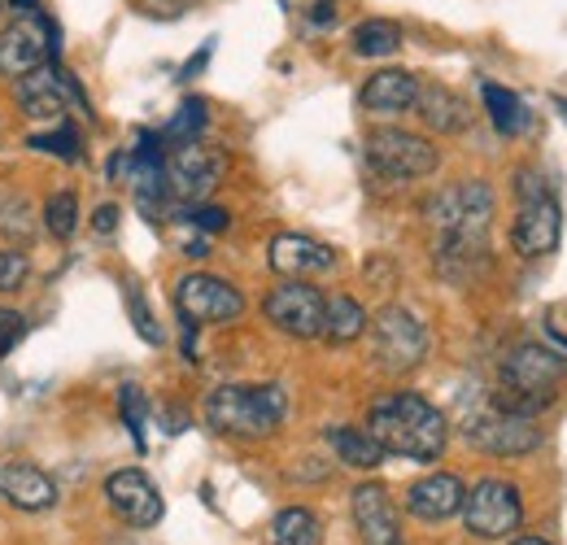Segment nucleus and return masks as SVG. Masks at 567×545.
<instances>
[{"label": "nucleus", "instance_id": "bb28decb", "mask_svg": "<svg viewBox=\"0 0 567 545\" xmlns=\"http://www.w3.org/2000/svg\"><path fill=\"white\" fill-rule=\"evenodd\" d=\"M0 236L4 240H18V245H31L35 240V214L22 193L13 188H0Z\"/></svg>", "mask_w": 567, "mask_h": 545}, {"label": "nucleus", "instance_id": "4c0bfd02", "mask_svg": "<svg viewBox=\"0 0 567 545\" xmlns=\"http://www.w3.org/2000/svg\"><path fill=\"white\" fill-rule=\"evenodd\" d=\"M210 53H214V44H206V49H202V53H197V58H188V66L179 70V74H184V79H193V74H202V66H206V62H210Z\"/></svg>", "mask_w": 567, "mask_h": 545}, {"label": "nucleus", "instance_id": "58836bf2", "mask_svg": "<svg viewBox=\"0 0 567 545\" xmlns=\"http://www.w3.org/2000/svg\"><path fill=\"white\" fill-rule=\"evenodd\" d=\"M184 254H193V258H206V254H210V240H206V236H197V240H188V245H184Z\"/></svg>", "mask_w": 567, "mask_h": 545}, {"label": "nucleus", "instance_id": "1a4fd4ad", "mask_svg": "<svg viewBox=\"0 0 567 545\" xmlns=\"http://www.w3.org/2000/svg\"><path fill=\"white\" fill-rule=\"evenodd\" d=\"M463 520H467V533L472 537H511L519 524H524V502H519V489L506 484V480H481L467 497H463Z\"/></svg>", "mask_w": 567, "mask_h": 545}, {"label": "nucleus", "instance_id": "79ce46f5", "mask_svg": "<svg viewBox=\"0 0 567 545\" xmlns=\"http://www.w3.org/2000/svg\"><path fill=\"white\" fill-rule=\"evenodd\" d=\"M0 4H4V0H0Z\"/></svg>", "mask_w": 567, "mask_h": 545}, {"label": "nucleus", "instance_id": "aec40b11", "mask_svg": "<svg viewBox=\"0 0 567 545\" xmlns=\"http://www.w3.org/2000/svg\"><path fill=\"white\" fill-rule=\"evenodd\" d=\"M420 101V79L411 70H380L362 83V110L371 114H406Z\"/></svg>", "mask_w": 567, "mask_h": 545}, {"label": "nucleus", "instance_id": "9b49d317", "mask_svg": "<svg viewBox=\"0 0 567 545\" xmlns=\"http://www.w3.org/2000/svg\"><path fill=\"white\" fill-rule=\"evenodd\" d=\"M175 306H179L184 323H231L245 315L240 288H231L227 279L206 271H188L175 284Z\"/></svg>", "mask_w": 567, "mask_h": 545}, {"label": "nucleus", "instance_id": "2eb2a0df", "mask_svg": "<svg viewBox=\"0 0 567 545\" xmlns=\"http://www.w3.org/2000/svg\"><path fill=\"white\" fill-rule=\"evenodd\" d=\"M354 524L367 545H406L402 542V520H398V506L393 497L384 493V484H358L354 489Z\"/></svg>", "mask_w": 567, "mask_h": 545}, {"label": "nucleus", "instance_id": "4be33fe9", "mask_svg": "<svg viewBox=\"0 0 567 545\" xmlns=\"http://www.w3.org/2000/svg\"><path fill=\"white\" fill-rule=\"evenodd\" d=\"M362 332H367V310L358 306L354 297H346V292L328 297V306H323V332L319 337L332 345H350Z\"/></svg>", "mask_w": 567, "mask_h": 545}, {"label": "nucleus", "instance_id": "6e6552de", "mask_svg": "<svg viewBox=\"0 0 567 545\" xmlns=\"http://www.w3.org/2000/svg\"><path fill=\"white\" fill-rule=\"evenodd\" d=\"M463 436H467L472 450L494 454V459H524V454H533V450L542 445V432L533 428V419L511 414V410H497V407L472 414V419L463 423Z\"/></svg>", "mask_w": 567, "mask_h": 545}, {"label": "nucleus", "instance_id": "72a5a7b5", "mask_svg": "<svg viewBox=\"0 0 567 545\" xmlns=\"http://www.w3.org/2000/svg\"><path fill=\"white\" fill-rule=\"evenodd\" d=\"M27 337V319H22V310H9V306H0V358L13 349V345Z\"/></svg>", "mask_w": 567, "mask_h": 545}, {"label": "nucleus", "instance_id": "412c9836", "mask_svg": "<svg viewBox=\"0 0 567 545\" xmlns=\"http://www.w3.org/2000/svg\"><path fill=\"white\" fill-rule=\"evenodd\" d=\"M420 114H424V123L432 132H441V136H454V132H467V105L450 92V88H441V83H432V88H420Z\"/></svg>", "mask_w": 567, "mask_h": 545}, {"label": "nucleus", "instance_id": "ddd939ff", "mask_svg": "<svg viewBox=\"0 0 567 545\" xmlns=\"http://www.w3.org/2000/svg\"><path fill=\"white\" fill-rule=\"evenodd\" d=\"M49 18L44 13H27L13 27L0 31V74L4 79H22L31 70L49 62V53L58 49V35H49Z\"/></svg>", "mask_w": 567, "mask_h": 545}, {"label": "nucleus", "instance_id": "473e14b6", "mask_svg": "<svg viewBox=\"0 0 567 545\" xmlns=\"http://www.w3.org/2000/svg\"><path fill=\"white\" fill-rule=\"evenodd\" d=\"M27 275H31L27 254H18V249H0V292L22 288V284H27Z\"/></svg>", "mask_w": 567, "mask_h": 545}, {"label": "nucleus", "instance_id": "393cba45", "mask_svg": "<svg viewBox=\"0 0 567 545\" xmlns=\"http://www.w3.org/2000/svg\"><path fill=\"white\" fill-rule=\"evenodd\" d=\"M271 542L276 545H319L323 542V524L310 506H288L271 524Z\"/></svg>", "mask_w": 567, "mask_h": 545}, {"label": "nucleus", "instance_id": "423d86ee", "mask_svg": "<svg viewBox=\"0 0 567 545\" xmlns=\"http://www.w3.org/2000/svg\"><path fill=\"white\" fill-rule=\"evenodd\" d=\"M371 358L389 371V376H406L415 371L427 358V332L424 323L402 310V306H389L371 319Z\"/></svg>", "mask_w": 567, "mask_h": 545}, {"label": "nucleus", "instance_id": "0eeeda50", "mask_svg": "<svg viewBox=\"0 0 567 545\" xmlns=\"http://www.w3.org/2000/svg\"><path fill=\"white\" fill-rule=\"evenodd\" d=\"M367 166L389 179H424L441 166V153L432 140L415 136V132L380 127L367 136Z\"/></svg>", "mask_w": 567, "mask_h": 545}, {"label": "nucleus", "instance_id": "39448f33", "mask_svg": "<svg viewBox=\"0 0 567 545\" xmlns=\"http://www.w3.org/2000/svg\"><path fill=\"white\" fill-rule=\"evenodd\" d=\"M515 193H519V214L511 227V245L519 258H546L559 245L564 232V209L550 197L546 179L537 171H519L515 175Z\"/></svg>", "mask_w": 567, "mask_h": 545}, {"label": "nucleus", "instance_id": "2f4dec72", "mask_svg": "<svg viewBox=\"0 0 567 545\" xmlns=\"http://www.w3.org/2000/svg\"><path fill=\"white\" fill-rule=\"evenodd\" d=\"M118 407H123V419H127V432H132V441H136V450H144V393L136 384H123V393H118Z\"/></svg>", "mask_w": 567, "mask_h": 545}, {"label": "nucleus", "instance_id": "f03ea898", "mask_svg": "<svg viewBox=\"0 0 567 545\" xmlns=\"http://www.w3.org/2000/svg\"><path fill=\"white\" fill-rule=\"evenodd\" d=\"M367 432L380 441L384 454L415 459V463H436L445 454V414L420 393H389L367 410Z\"/></svg>", "mask_w": 567, "mask_h": 545}, {"label": "nucleus", "instance_id": "6ab92c4d", "mask_svg": "<svg viewBox=\"0 0 567 545\" xmlns=\"http://www.w3.org/2000/svg\"><path fill=\"white\" fill-rule=\"evenodd\" d=\"M463 497H467L463 480L450 476V472H441V476L415 480V484H411V493H406V506H411V515H415V520L436 524V520L458 515V511H463Z\"/></svg>", "mask_w": 567, "mask_h": 545}, {"label": "nucleus", "instance_id": "c756f323", "mask_svg": "<svg viewBox=\"0 0 567 545\" xmlns=\"http://www.w3.org/2000/svg\"><path fill=\"white\" fill-rule=\"evenodd\" d=\"M123 297H127V310H132V328L141 332V341L162 345V328L153 323V315H148V301H144L141 288H136V284H123Z\"/></svg>", "mask_w": 567, "mask_h": 545}, {"label": "nucleus", "instance_id": "a19ab883", "mask_svg": "<svg viewBox=\"0 0 567 545\" xmlns=\"http://www.w3.org/2000/svg\"><path fill=\"white\" fill-rule=\"evenodd\" d=\"M511 545H550V542H542V537H519V542H511Z\"/></svg>", "mask_w": 567, "mask_h": 545}, {"label": "nucleus", "instance_id": "9d476101", "mask_svg": "<svg viewBox=\"0 0 567 545\" xmlns=\"http://www.w3.org/2000/svg\"><path fill=\"white\" fill-rule=\"evenodd\" d=\"M227 157L210 148L206 140H188V144H171L166 153V188L179 202H206L218 179H223Z\"/></svg>", "mask_w": 567, "mask_h": 545}, {"label": "nucleus", "instance_id": "a878e982", "mask_svg": "<svg viewBox=\"0 0 567 545\" xmlns=\"http://www.w3.org/2000/svg\"><path fill=\"white\" fill-rule=\"evenodd\" d=\"M402 49V27L389 18H367L354 27V53L358 58H393Z\"/></svg>", "mask_w": 567, "mask_h": 545}, {"label": "nucleus", "instance_id": "ea45409f", "mask_svg": "<svg viewBox=\"0 0 567 545\" xmlns=\"http://www.w3.org/2000/svg\"><path fill=\"white\" fill-rule=\"evenodd\" d=\"M4 4H13V9H22V13H40V0H4Z\"/></svg>", "mask_w": 567, "mask_h": 545}, {"label": "nucleus", "instance_id": "f704fd0d", "mask_svg": "<svg viewBox=\"0 0 567 545\" xmlns=\"http://www.w3.org/2000/svg\"><path fill=\"white\" fill-rule=\"evenodd\" d=\"M188 223H197L202 232H223V227L231 223V214L218 209V205H193V209H188Z\"/></svg>", "mask_w": 567, "mask_h": 545}, {"label": "nucleus", "instance_id": "4468645a", "mask_svg": "<svg viewBox=\"0 0 567 545\" xmlns=\"http://www.w3.org/2000/svg\"><path fill=\"white\" fill-rule=\"evenodd\" d=\"M105 502L114 506V515L123 520V524H132V528H153V524H162V493H157V484L144 476L141 467H123V472H114V476L105 480Z\"/></svg>", "mask_w": 567, "mask_h": 545}, {"label": "nucleus", "instance_id": "f257e3e1", "mask_svg": "<svg viewBox=\"0 0 567 545\" xmlns=\"http://www.w3.org/2000/svg\"><path fill=\"white\" fill-rule=\"evenodd\" d=\"M427 218L436 227V271L445 279L467 284L481 267H489V184H454L436 193L427 202Z\"/></svg>", "mask_w": 567, "mask_h": 545}, {"label": "nucleus", "instance_id": "a211bd4d", "mask_svg": "<svg viewBox=\"0 0 567 545\" xmlns=\"http://www.w3.org/2000/svg\"><path fill=\"white\" fill-rule=\"evenodd\" d=\"M0 497L18 511H49L58 502V480L31 463H4L0 467Z\"/></svg>", "mask_w": 567, "mask_h": 545}, {"label": "nucleus", "instance_id": "7ed1b4c3", "mask_svg": "<svg viewBox=\"0 0 567 545\" xmlns=\"http://www.w3.org/2000/svg\"><path fill=\"white\" fill-rule=\"evenodd\" d=\"M567 384V362L546 349V345H515L497 371V393H494V407L497 410H511V414H542L550 407Z\"/></svg>", "mask_w": 567, "mask_h": 545}, {"label": "nucleus", "instance_id": "f3484780", "mask_svg": "<svg viewBox=\"0 0 567 545\" xmlns=\"http://www.w3.org/2000/svg\"><path fill=\"white\" fill-rule=\"evenodd\" d=\"M18 105L27 119H62V110L71 105V88H66V70L40 66L18 79Z\"/></svg>", "mask_w": 567, "mask_h": 545}, {"label": "nucleus", "instance_id": "7c9ffc66", "mask_svg": "<svg viewBox=\"0 0 567 545\" xmlns=\"http://www.w3.org/2000/svg\"><path fill=\"white\" fill-rule=\"evenodd\" d=\"M27 144H31L35 153H58L62 162H79V153H83L74 127H58V132H49V136H31Z\"/></svg>", "mask_w": 567, "mask_h": 545}, {"label": "nucleus", "instance_id": "cd10ccee", "mask_svg": "<svg viewBox=\"0 0 567 545\" xmlns=\"http://www.w3.org/2000/svg\"><path fill=\"white\" fill-rule=\"evenodd\" d=\"M206 123H210V110H206V101H184L179 105V114L166 123V132H162V140L166 144H188V140H202V132H206Z\"/></svg>", "mask_w": 567, "mask_h": 545}, {"label": "nucleus", "instance_id": "c85d7f7f", "mask_svg": "<svg viewBox=\"0 0 567 545\" xmlns=\"http://www.w3.org/2000/svg\"><path fill=\"white\" fill-rule=\"evenodd\" d=\"M44 223H49V232L58 240H71L74 227H79V197H74L71 188H62V193H53L44 202Z\"/></svg>", "mask_w": 567, "mask_h": 545}, {"label": "nucleus", "instance_id": "c9c22d12", "mask_svg": "<svg viewBox=\"0 0 567 545\" xmlns=\"http://www.w3.org/2000/svg\"><path fill=\"white\" fill-rule=\"evenodd\" d=\"M144 13H153V18H179L193 0H136Z\"/></svg>", "mask_w": 567, "mask_h": 545}, {"label": "nucleus", "instance_id": "5701e85b", "mask_svg": "<svg viewBox=\"0 0 567 545\" xmlns=\"http://www.w3.org/2000/svg\"><path fill=\"white\" fill-rule=\"evenodd\" d=\"M328 445L350 467H380V459H384L380 441L371 432H362V428H328Z\"/></svg>", "mask_w": 567, "mask_h": 545}, {"label": "nucleus", "instance_id": "f8f14e48", "mask_svg": "<svg viewBox=\"0 0 567 545\" xmlns=\"http://www.w3.org/2000/svg\"><path fill=\"white\" fill-rule=\"evenodd\" d=\"M323 306L328 297L315 288V284H301V279H284L280 288L267 292L262 301V315L280 328L284 337H297V341H315L323 332Z\"/></svg>", "mask_w": 567, "mask_h": 545}, {"label": "nucleus", "instance_id": "e433bc0d", "mask_svg": "<svg viewBox=\"0 0 567 545\" xmlns=\"http://www.w3.org/2000/svg\"><path fill=\"white\" fill-rule=\"evenodd\" d=\"M92 227H96L101 236H110V232L118 227V205H101V209L92 214Z\"/></svg>", "mask_w": 567, "mask_h": 545}, {"label": "nucleus", "instance_id": "dca6fc26", "mask_svg": "<svg viewBox=\"0 0 567 545\" xmlns=\"http://www.w3.org/2000/svg\"><path fill=\"white\" fill-rule=\"evenodd\" d=\"M267 263L271 271L284 279H306V275H323L337 267V254L328 245H319L315 236H297V232H284L271 240L267 249Z\"/></svg>", "mask_w": 567, "mask_h": 545}, {"label": "nucleus", "instance_id": "20e7f679", "mask_svg": "<svg viewBox=\"0 0 567 545\" xmlns=\"http://www.w3.org/2000/svg\"><path fill=\"white\" fill-rule=\"evenodd\" d=\"M288 414V393L280 384H218L206 398V419L214 432L262 441L271 436Z\"/></svg>", "mask_w": 567, "mask_h": 545}, {"label": "nucleus", "instance_id": "b1692460", "mask_svg": "<svg viewBox=\"0 0 567 545\" xmlns=\"http://www.w3.org/2000/svg\"><path fill=\"white\" fill-rule=\"evenodd\" d=\"M481 96H485V110H489V119H494L497 136H515V132L528 127V110H524V101H519L511 88H502V83H481Z\"/></svg>", "mask_w": 567, "mask_h": 545}]
</instances>
